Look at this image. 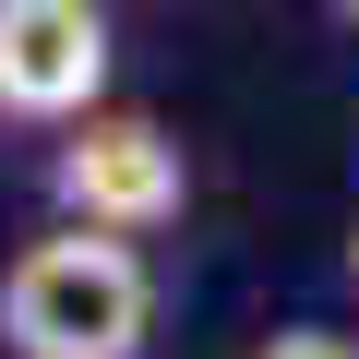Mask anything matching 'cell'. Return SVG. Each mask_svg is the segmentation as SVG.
Segmentation results:
<instances>
[{
  "instance_id": "6da1fadb",
  "label": "cell",
  "mask_w": 359,
  "mask_h": 359,
  "mask_svg": "<svg viewBox=\"0 0 359 359\" xmlns=\"http://www.w3.org/2000/svg\"><path fill=\"white\" fill-rule=\"evenodd\" d=\"M156 264L120 228H36L0 264V359H144Z\"/></svg>"
},
{
  "instance_id": "7a4b0ae2",
  "label": "cell",
  "mask_w": 359,
  "mask_h": 359,
  "mask_svg": "<svg viewBox=\"0 0 359 359\" xmlns=\"http://www.w3.org/2000/svg\"><path fill=\"white\" fill-rule=\"evenodd\" d=\"M48 204L72 216V228H120V240H156V228H180L192 216V156H180V132L168 120H144V108H84V120H60V144H48Z\"/></svg>"
},
{
  "instance_id": "3957f363",
  "label": "cell",
  "mask_w": 359,
  "mask_h": 359,
  "mask_svg": "<svg viewBox=\"0 0 359 359\" xmlns=\"http://www.w3.org/2000/svg\"><path fill=\"white\" fill-rule=\"evenodd\" d=\"M108 96V0H0V120L60 132Z\"/></svg>"
},
{
  "instance_id": "277c9868",
  "label": "cell",
  "mask_w": 359,
  "mask_h": 359,
  "mask_svg": "<svg viewBox=\"0 0 359 359\" xmlns=\"http://www.w3.org/2000/svg\"><path fill=\"white\" fill-rule=\"evenodd\" d=\"M252 359H359V335H335V323H276V335H252Z\"/></svg>"
},
{
  "instance_id": "5b68a950",
  "label": "cell",
  "mask_w": 359,
  "mask_h": 359,
  "mask_svg": "<svg viewBox=\"0 0 359 359\" xmlns=\"http://www.w3.org/2000/svg\"><path fill=\"white\" fill-rule=\"evenodd\" d=\"M311 13H323V25H347V36H359V0H311Z\"/></svg>"
},
{
  "instance_id": "8992f818",
  "label": "cell",
  "mask_w": 359,
  "mask_h": 359,
  "mask_svg": "<svg viewBox=\"0 0 359 359\" xmlns=\"http://www.w3.org/2000/svg\"><path fill=\"white\" fill-rule=\"evenodd\" d=\"M347 299H359V216H347Z\"/></svg>"
}]
</instances>
